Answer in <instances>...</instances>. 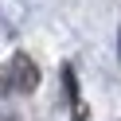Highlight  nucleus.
Instances as JSON below:
<instances>
[{"mask_svg":"<svg viewBox=\"0 0 121 121\" xmlns=\"http://www.w3.org/2000/svg\"><path fill=\"white\" fill-rule=\"evenodd\" d=\"M0 86L8 90V94H31V90L39 86V66L20 51V55H12L8 66L0 70Z\"/></svg>","mask_w":121,"mask_h":121,"instance_id":"1","label":"nucleus"},{"mask_svg":"<svg viewBox=\"0 0 121 121\" xmlns=\"http://www.w3.org/2000/svg\"><path fill=\"white\" fill-rule=\"evenodd\" d=\"M63 78H66V98H70V109H74V121H86L90 113H86V105H82V94H78V78H74V70H70V66L63 70Z\"/></svg>","mask_w":121,"mask_h":121,"instance_id":"2","label":"nucleus"}]
</instances>
